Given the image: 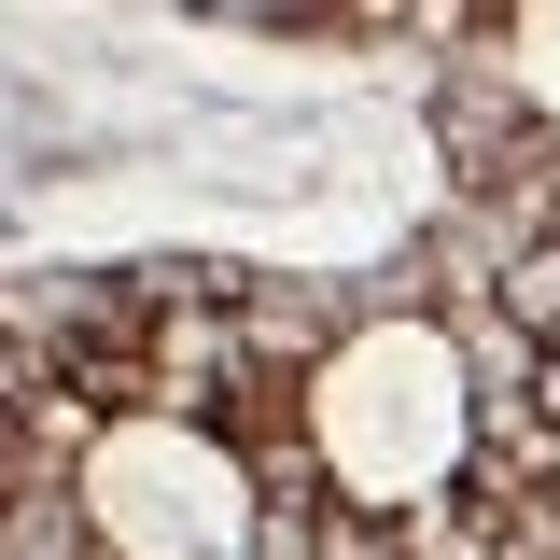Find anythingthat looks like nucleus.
I'll return each instance as SVG.
<instances>
[{
	"instance_id": "f257e3e1",
	"label": "nucleus",
	"mask_w": 560,
	"mask_h": 560,
	"mask_svg": "<svg viewBox=\"0 0 560 560\" xmlns=\"http://www.w3.org/2000/svg\"><path fill=\"white\" fill-rule=\"evenodd\" d=\"M477 350L448 337L434 308H393V323H350L323 364H308V393H294V448H308V477L337 490L350 518H393L420 533L448 490L477 477Z\"/></svg>"
},
{
	"instance_id": "f03ea898",
	"label": "nucleus",
	"mask_w": 560,
	"mask_h": 560,
	"mask_svg": "<svg viewBox=\"0 0 560 560\" xmlns=\"http://www.w3.org/2000/svg\"><path fill=\"white\" fill-rule=\"evenodd\" d=\"M504 323H518L533 350L560 337V238H547V253H518V267H504Z\"/></svg>"
}]
</instances>
